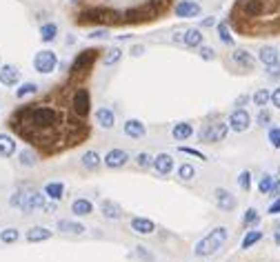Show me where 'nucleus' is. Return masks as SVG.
Here are the masks:
<instances>
[{"instance_id": "obj_16", "label": "nucleus", "mask_w": 280, "mask_h": 262, "mask_svg": "<svg viewBox=\"0 0 280 262\" xmlns=\"http://www.w3.org/2000/svg\"><path fill=\"white\" fill-rule=\"evenodd\" d=\"M132 229L136 231V233H140V236H149V233L156 231V225H153L151 220H147V218H133Z\"/></svg>"}, {"instance_id": "obj_13", "label": "nucleus", "mask_w": 280, "mask_h": 262, "mask_svg": "<svg viewBox=\"0 0 280 262\" xmlns=\"http://www.w3.org/2000/svg\"><path fill=\"white\" fill-rule=\"evenodd\" d=\"M127 160H129V153L122 151V149H111V151L105 156V164H107V167H111V169L122 167Z\"/></svg>"}, {"instance_id": "obj_39", "label": "nucleus", "mask_w": 280, "mask_h": 262, "mask_svg": "<svg viewBox=\"0 0 280 262\" xmlns=\"http://www.w3.org/2000/svg\"><path fill=\"white\" fill-rule=\"evenodd\" d=\"M178 178H182V180L196 178V169L191 167V164H180L178 167Z\"/></svg>"}, {"instance_id": "obj_30", "label": "nucleus", "mask_w": 280, "mask_h": 262, "mask_svg": "<svg viewBox=\"0 0 280 262\" xmlns=\"http://www.w3.org/2000/svg\"><path fill=\"white\" fill-rule=\"evenodd\" d=\"M18 238H20V233L14 227H7L0 231V242H5V245H14V242H18Z\"/></svg>"}, {"instance_id": "obj_23", "label": "nucleus", "mask_w": 280, "mask_h": 262, "mask_svg": "<svg viewBox=\"0 0 280 262\" xmlns=\"http://www.w3.org/2000/svg\"><path fill=\"white\" fill-rule=\"evenodd\" d=\"M94 211V205H91V200L87 198H78L74 200V205H71V213L76 215H89Z\"/></svg>"}, {"instance_id": "obj_56", "label": "nucleus", "mask_w": 280, "mask_h": 262, "mask_svg": "<svg viewBox=\"0 0 280 262\" xmlns=\"http://www.w3.org/2000/svg\"><path fill=\"white\" fill-rule=\"evenodd\" d=\"M274 242L280 246V229H276V233H274Z\"/></svg>"}, {"instance_id": "obj_35", "label": "nucleus", "mask_w": 280, "mask_h": 262, "mask_svg": "<svg viewBox=\"0 0 280 262\" xmlns=\"http://www.w3.org/2000/svg\"><path fill=\"white\" fill-rule=\"evenodd\" d=\"M82 164L89 167V169H96L98 164H100V156H98L96 151H87L85 156H82Z\"/></svg>"}, {"instance_id": "obj_25", "label": "nucleus", "mask_w": 280, "mask_h": 262, "mask_svg": "<svg viewBox=\"0 0 280 262\" xmlns=\"http://www.w3.org/2000/svg\"><path fill=\"white\" fill-rule=\"evenodd\" d=\"M58 231H63V233H76V236H80V233H85V227L80 225V222H74V220H60L58 222Z\"/></svg>"}, {"instance_id": "obj_43", "label": "nucleus", "mask_w": 280, "mask_h": 262, "mask_svg": "<svg viewBox=\"0 0 280 262\" xmlns=\"http://www.w3.org/2000/svg\"><path fill=\"white\" fill-rule=\"evenodd\" d=\"M136 164L145 169V167H149V164H153V158L149 156V153H138V156H136Z\"/></svg>"}, {"instance_id": "obj_24", "label": "nucleus", "mask_w": 280, "mask_h": 262, "mask_svg": "<svg viewBox=\"0 0 280 262\" xmlns=\"http://www.w3.org/2000/svg\"><path fill=\"white\" fill-rule=\"evenodd\" d=\"M191 133H194V127L189 125V122H178V125L171 129V136L176 138V140H187V138H191Z\"/></svg>"}, {"instance_id": "obj_12", "label": "nucleus", "mask_w": 280, "mask_h": 262, "mask_svg": "<svg viewBox=\"0 0 280 262\" xmlns=\"http://www.w3.org/2000/svg\"><path fill=\"white\" fill-rule=\"evenodd\" d=\"M153 169L160 173V176H169L171 169H174V158L169 153H158L153 158Z\"/></svg>"}, {"instance_id": "obj_34", "label": "nucleus", "mask_w": 280, "mask_h": 262, "mask_svg": "<svg viewBox=\"0 0 280 262\" xmlns=\"http://www.w3.org/2000/svg\"><path fill=\"white\" fill-rule=\"evenodd\" d=\"M218 36H220V40L225 42V45H233V38H231L227 22H218Z\"/></svg>"}, {"instance_id": "obj_40", "label": "nucleus", "mask_w": 280, "mask_h": 262, "mask_svg": "<svg viewBox=\"0 0 280 262\" xmlns=\"http://www.w3.org/2000/svg\"><path fill=\"white\" fill-rule=\"evenodd\" d=\"M22 200H25V189H16V191L11 194V198H9V205L16 207V209H20V207H22Z\"/></svg>"}, {"instance_id": "obj_10", "label": "nucleus", "mask_w": 280, "mask_h": 262, "mask_svg": "<svg viewBox=\"0 0 280 262\" xmlns=\"http://www.w3.org/2000/svg\"><path fill=\"white\" fill-rule=\"evenodd\" d=\"M18 80H20V71H18V67H14V65L0 67V84H5V87H16Z\"/></svg>"}, {"instance_id": "obj_5", "label": "nucleus", "mask_w": 280, "mask_h": 262, "mask_svg": "<svg viewBox=\"0 0 280 262\" xmlns=\"http://www.w3.org/2000/svg\"><path fill=\"white\" fill-rule=\"evenodd\" d=\"M45 207V196L40 191H25V200H22L20 211L22 213H33L36 209Z\"/></svg>"}, {"instance_id": "obj_20", "label": "nucleus", "mask_w": 280, "mask_h": 262, "mask_svg": "<svg viewBox=\"0 0 280 262\" xmlns=\"http://www.w3.org/2000/svg\"><path fill=\"white\" fill-rule=\"evenodd\" d=\"M14 151H16V140L11 136H7V133H0V156L9 158L14 156Z\"/></svg>"}, {"instance_id": "obj_6", "label": "nucleus", "mask_w": 280, "mask_h": 262, "mask_svg": "<svg viewBox=\"0 0 280 262\" xmlns=\"http://www.w3.org/2000/svg\"><path fill=\"white\" fill-rule=\"evenodd\" d=\"M214 200H216V205L220 207L222 211H233L238 207V200L229 194L227 189H222V187L214 189Z\"/></svg>"}, {"instance_id": "obj_33", "label": "nucleus", "mask_w": 280, "mask_h": 262, "mask_svg": "<svg viewBox=\"0 0 280 262\" xmlns=\"http://www.w3.org/2000/svg\"><path fill=\"white\" fill-rule=\"evenodd\" d=\"M274 184H276L274 176H269V173H264L263 178H260V182H258V189H260V194H269L271 189H274Z\"/></svg>"}, {"instance_id": "obj_8", "label": "nucleus", "mask_w": 280, "mask_h": 262, "mask_svg": "<svg viewBox=\"0 0 280 262\" xmlns=\"http://www.w3.org/2000/svg\"><path fill=\"white\" fill-rule=\"evenodd\" d=\"M107 18H114V20H116L118 14L116 11H109V9H89L80 16V22H105Z\"/></svg>"}, {"instance_id": "obj_38", "label": "nucleus", "mask_w": 280, "mask_h": 262, "mask_svg": "<svg viewBox=\"0 0 280 262\" xmlns=\"http://www.w3.org/2000/svg\"><path fill=\"white\" fill-rule=\"evenodd\" d=\"M245 11H247V16H258L260 11H263L260 0H247V2H245Z\"/></svg>"}, {"instance_id": "obj_36", "label": "nucleus", "mask_w": 280, "mask_h": 262, "mask_svg": "<svg viewBox=\"0 0 280 262\" xmlns=\"http://www.w3.org/2000/svg\"><path fill=\"white\" fill-rule=\"evenodd\" d=\"M122 58V51L118 47H111L109 51H107V56H105V67H111V65H116L118 60Z\"/></svg>"}, {"instance_id": "obj_57", "label": "nucleus", "mask_w": 280, "mask_h": 262, "mask_svg": "<svg viewBox=\"0 0 280 262\" xmlns=\"http://www.w3.org/2000/svg\"><path fill=\"white\" fill-rule=\"evenodd\" d=\"M43 209H45V211H49V213H51V211H53V209H56V202H51V205H45V207H43Z\"/></svg>"}, {"instance_id": "obj_27", "label": "nucleus", "mask_w": 280, "mask_h": 262, "mask_svg": "<svg viewBox=\"0 0 280 262\" xmlns=\"http://www.w3.org/2000/svg\"><path fill=\"white\" fill-rule=\"evenodd\" d=\"M63 194H65V184L63 182H49L47 187H45V196L51 198L53 202H58V200L63 198Z\"/></svg>"}, {"instance_id": "obj_28", "label": "nucleus", "mask_w": 280, "mask_h": 262, "mask_svg": "<svg viewBox=\"0 0 280 262\" xmlns=\"http://www.w3.org/2000/svg\"><path fill=\"white\" fill-rule=\"evenodd\" d=\"M233 60H236L240 67H247V69L254 67V58H251V53L245 51V49H236V51H233Z\"/></svg>"}, {"instance_id": "obj_37", "label": "nucleus", "mask_w": 280, "mask_h": 262, "mask_svg": "<svg viewBox=\"0 0 280 262\" xmlns=\"http://www.w3.org/2000/svg\"><path fill=\"white\" fill-rule=\"evenodd\" d=\"M269 100H271V94H269V91H267V89H258V91H256V96H254V102L260 107V109H264V105H267Z\"/></svg>"}, {"instance_id": "obj_45", "label": "nucleus", "mask_w": 280, "mask_h": 262, "mask_svg": "<svg viewBox=\"0 0 280 262\" xmlns=\"http://www.w3.org/2000/svg\"><path fill=\"white\" fill-rule=\"evenodd\" d=\"M180 151L182 153H187V156H194V158H198V160H207V156L205 153H200L198 149H191V147H180Z\"/></svg>"}, {"instance_id": "obj_17", "label": "nucleus", "mask_w": 280, "mask_h": 262, "mask_svg": "<svg viewBox=\"0 0 280 262\" xmlns=\"http://www.w3.org/2000/svg\"><path fill=\"white\" fill-rule=\"evenodd\" d=\"M100 209H102V215H105V218H109V220H118V218L122 215L120 205H118V202H114V200H102Z\"/></svg>"}, {"instance_id": "obj_4", "label": "nucleus", "mask_w": 280, "mask_h": 262, "mask_svg": "<svg viewBox=\"0 0 280 262\" xmlns=\"http://www.w3.org/2000/svg\"><path fill=\"white\" fill-rule=\"evenodd\" d=\"M249 125H251V115H249L245 109H236L231 115H229V129L236 131V133L247 131Z\"/></svg>"}, {"instance_id": "obj_41", "label": "nucleus", "mask_w": 280, "mask_h": 262, "mask_svg": "<svg viewBox=\"0 0 280 262\" xmlns=\"http://www.w3.org/2000/svg\"><path fill=\"white\" fill-rule=\"evenodd\" d=\"M238 184H240L243 191H249V189H251V173H249V171L240 173V176H238Z\"/></svg>"}, {"instance_id": "obj_53", "label": "nucleus", "mask_w": 280, "mask_h": 262, "mask_svg": "<svg viewBox=\"0 0 280 262\" xmlns=\"http://www.w3.org/2000/svg\"><path fill=\"white\" fill-rule=\"evenodd\" d=\"M136 249H138V256H143V258H145V260H149V262H151V260H153V258H151V256H149V253H147V251H145V246H136Z\"/></svg>"}, {"instance_id": "obj_54", "label": "nucleus", "mask_w": 280, "mask_h": 262, "mask_svg": "<svg viewBox=\"0 0 280 262\" xmlns=\"http://www.w3.org/2000/svg\"><path fill=\"white\" fill-rule=\"evenodd\" d=\"M143 51H145V49L140 47V45H133V47H132V56H143Z\"/></svg>"}, {"instance_id": "obj_11", "label": "nucleus", "mask_w": 280, "mask_h": 262, "mask_svg": "<svg viewBox=\"0 0 280 262\" xmlns=\"http://www.w3.org/2000/svg\"><path fill=\"white\" fill-rule=\"evenodd\" d=\"M200 14V5L194 2V0H182L176 5V16L178 18H194Z\"/></svg>"}, {"instance_id": "obj_55", "label": "nucleus", "mask_w": 280, "mask_h": 262, "mask_svg": "<svg viewBox=\"0 0 280 262\" xmlns=\"http://www.w3.org/2000/svg\"><path fill=\"white\" fill-rule=\"evenodd\" d=\"M214 25H216V18H205V20H202V27H214Z\"/></svg>"}, {"instance_id": "obj_44", "label": "nucleus", "mask_w": 280, "mask_h": 262, "mask_svg": "<svg viewBox=\"0 0 280 262\" xmlns=\"http://www.w3.org/2000/svg\"><path fill=\"white\" fill-rule=\"evenodd\" d=\"M269 142L274 145L276 149L280 147V127H274V129L269 131Z\"/></svg>"}, {"instance_id": "obj_22", "label": "nucleus", "mask_w": 280, "mask_h": 262, "mask_svg": "<svg viewBox=\"0 0 280 262\" xmlns=\"http://www.w3.org/2000/svg\"><path fill=\"white\" fill-rule=\"evenodd\" d=\"M202 40H205V36H202L200 29H185V38H182V42H185L187 47H200Z\"/></svg>"}, {"instance_id": "obj_2", "label": "nucleus", "mask_w": 280, "mask_h": 262, "mask_svg": "<svg viewBox=\"0 0 280 262\" xmlns=\"http://www.w3.org/2000/svg\"><path fill=\"white\" fill-rule=\"evenodd\" d=\"M225 240H227V229H225V227H216L212 233H207V236L196 245L194 251L198 258H207V256H212V253H216L218 249L225 245Z\"/></svg>"}, {"instance_id": "obj_32", "label": "nucleus", "mask_w": 280, "mask_h": 262, "mask_svg": "<svg viewBox=\"0 0 280 262\" xmlns=\"http://www.w3.org/2000/svg\"><path fill=\"white\" fill-rule=\"evenodd\" d=\"M38 91V84L36 82H25L16 89V98H27V96H33Z\"/></svg>"}, {"instance_id": "obj_48", "label": "nucleus", "mask_w": 280, "mask_h": 262, "mask_svg": "<svg viewBox=\"0 0 280 262\" xmlns=\"http://www.w3.org/2000/svg\"><path fill=\"white\" fill-rule=\"evenodd\" d=\"M200 58L202 60H214V49L212 47H202L200 45Z\"/></svg>"}, {"instance_id": "obj_15", "label": "nucleus", "mask_w": 280, "mask_h": 262, "mask_svg": "<svg viewBox=\"0 0 280 262\" xmlns=\"http://www.w3.org/2000/svg\"><path fill=\"white\" fill-rule=\"evenodd\" d=\"M258 58H260V63H263L264 67H269V65H278V63H280V53H278V49L271 47V45H264V47L258 51Z\"/></svg>"}, {"instance_id": "obj_18", "label": "nucleus", "mask_w": 280, "mask_h": 262, "mask_svg": "<svg viewBox=\"0 0 280 262\" xmlns=\"http://www.w3.org/2000/svg\"><path fill=\"white\" fill-rule=\"evenodd\" d=\"M125 133H127L129 138H143L145 133H147V127L143 125L140 120H127L125 122Z\"/></svg>"}, {"instance_id": "obj_14", "label": "nucleus", "mask_w": 280, "mask_h": 262, "mask_svg": "<svg viewBox=\"0 0 280 262\" xmlns=\"http://www.w3.org/2000/svg\"><path fill=\"white\" fill-rule=\"evenodd\" d=\"M96 56H98L96 49H87V51H82L78 58H76V63L71 65V71H85V69L96 60Z\"/></svg>"}, {"instance_id": "obj_19", "label": "nucleus", "mask_w": 280, "mask_h": 262, "mask_svg": "<svg viewBox=\"0 0 280 262\" xmlns=\"http://www.w3.org/2000/svg\"><path fill=\"white\" fill-rule=\"evenodd\" d=\"M51 238V231L47 227H32V229L27 231V240L29 242H45Z\"/></svg>"}, {"instance_id": "obj_31", "label": "nucleus", "mask_w": 280, "mask_h": 262, "mask_svg": "<svg viewBox=\"0 0 280 262\" xmlns=\"http://www.w3.org/2000/svg\"><path fill=\"white\" fill-rule=\"evenodd\" d=\"M263 240V231H247V236L243 238V249H251L256 242Z\"/></svg>"}, {"instance_id": "obj_21", "label": "nucleus", "mask_w": 280, "mask_h": 262, "mask_svg": "<svg viewBox=\"0 0 280 262\" xmlns=\"http://www.w3.org/2000/svg\"><path fill=\"white\" fill-rule=\"evenodd\" d=\"M96 120H98V125L105 127V129H111V127H114V122H116V118H114V111H111V109L100 107V109L96 111Z\"/></svg>"}, {"instance_id": "obj_50", "label": "nucleus", "mask_w": 280, "mask_h": 262, "mask_svg": "<svg viewBox=\"0 0 280 262\" xmlns=\"http://www.w3.org/2000/svg\"><path fill=\"white\" fill-rule=\"evenodd\" d=\"M107 36H109V32H107V29H96V32L89 33V38H107Z\"/></svg>"}, {"instance_id": "obj_46", "label": "nucleus", "mask_w": 280, "mask_h": 262, "mask_svg": "<svg viewBox=\"0 0 280 262\" xmlns=\"http://www.w3.org/2000/svg\"><path fill=\"white\" fill-rule=\"evenodd\" d=\"M267 76H269V78H280V63L278 65H269V67H267Z\"/></svg>"}, {"instance_id": "obj_9", "label": "nucleus", "mask_w": 280, "mask_h": 262, "mask_svg": "<svg viewBox=\"0 0 280 262\" xmlns=\"http://www.w3.org/2000/svg\"><path fill=\"white\" fill-rule=\"evenodd\" d=\"M91 98H89V91L87 89H78L74 96V111L76 115H87L91 109Z\"/></svg>"}, {"instance_id": "obj_1", "label": "nucleus", "mask_w": 280, "mask_h": 262, "mask_svg": "<svg viewBox=\"0 0 280 262\" xmlns=\"http://www.w3.org/2000/svg\"><path fill=\"white\" fill-rule=\"evenodd\" d=\"M20 129H33V131H40V129H49V127L56 125V111L49 109V107H29V109H22L20 111Z\"/></svg>"}, {"instance_id": "obj_51", "label": "nucleus", "mask_w": 280, "mask_h": 262, "mask_svg": "<svg viewBox=\"0 0 280 262\" xmlns=\"http://www.w3.org/2000/svg\"><path fill=\"white\" fill-rule=\"evenodd\" d=\"M271 102H274V107H278V109H280V87H278V89H274V94H271Z\"/></svg>"}, {"instance_id": "obj_47", "label": "nucleus", "mask_w": 280, "mask_h": 262, "mask_svg": "<svg viewBox=\"0 0 280 262\" xmlns=\"http://www.w3.org/2000/svg\"><path fill=\"white\" fill-rule=\"evenodd\" d=\"M269 120H271V115H269V111L267 109H260V114H258V125H269Z\"/></svg>"}, {"instance_id": "obj_49", "label": "nucleus", "mask_w": 280, "mask_h": 262, "mask_svg": "<svg viewBox=\"0 0 280 262\" xmlns=\"http://www.w3.org/2000/svg\"><path fill=\"white\" fill-rule=\"evenodd\" d=\"M267 213H271V215H278V213H280V196H278V198H276L274 202H271V205H269V209H267Z\"/></svg>"}, {"instance_id": "obj_42", "label": "nucleus", "mask_w": 280, "mask_h": 262, "mask_svg": "<svg viewBox=\"0 0 280 262\" xmlns=\"http://www.w3.org/2000/svg\"><path fill=\"white\" fill-rule=\"evenodd\" d=\"M258 220H260L258 211H256V209H247V213H245V218H243L245 225H256Z\"/></svg>"}, {"instance_id": "obj_29", "label": "nucleus", "mask_w": 280, "mask_h": 262, "mask_svg": "<svg viewBox=\"0 0 280 262\" xmlns=\"http://www.w3.org/2000/svg\"><path fill=\"white\" fill-rule=\"evenodd\" d=\"M18 163H20V167H36V153L32 151V149H22L20 156H18Z\"/></svg>"}, {"instance_id": "obj_52", "label": "nucleus", "mask_w": 280, "mask_h": 262, "mask_svg": "<svg viewBox=\"0 0 280 262\" xmlns=\"http://www.w3.org/2000/svg\"><path fill=\"white\" fill-rule=\"evenodd\" d=\"M247 102H249V96H240V98L236 100V107L238 109H243V105H247Z\"/></svg>"}, {"instance_id": "obj_26", "label": "nucleus", "mask_w": 280, "mask_h": 262, "mask_svg": "<svg viewBox=\"0 0 280 262\" xmlns=\"http://www.w3.org/2000/svg\"><path fill=\"white\" fill-rule=\"evenodd\" d=\"M58 36V25H53V22H45L40 27V40L43 42H53Z\"/></svg>"}, {"instance_id": "obj_7", "label": "nucleus", "mask_w": 280, "mask_h": 262, "mask_svg": "<svg viewBox=\"0 0 280 262\" xmlns=\"http://www.w3.org/2000/svg\"><path fill=\"white\" fill-rule=\"evenodd\" d=\"M227 131H229V127L222 125V122L209 125L205 131H202V140H205V142H220V140H225Z\"/></svg>"}, {"instance_id": "obj_3", "label": "nucleus", "mask_w": 280, "mask_h": 262, "mask_svg": "<svg viewBox=\"0 0 280 262\" xmlns=\"http://www.w3.org/2000/svg\"><path fill=\"white\" fill-rule=\"evenodd\" d=\"M56 67H58V56L53 51L43 49V51H38L33 56V69H36L38 74H51Z\"/></svg>"}]
</instances>
